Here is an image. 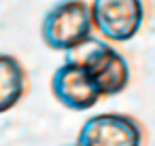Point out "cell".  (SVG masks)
Masks as SVG:
<instances>
[{
  "mask_svg": "<svg viewBox=\"0 0 155 146\" xmlns=\"http://www.w3.org/2000/svg\"><path fill=\"white\" fill-rule=\"evenodd\" d=\"M147 129L144 125L123 112H104L89 116L79 135L77 146H144Z\"/></svg>",
  "mask_w": 155,
  "mask_h": 146,
  "instance_id": "4",
  "label": "cell"
},
{
  "mask_svg": "<svg viewBox=\"0 0 155 146\" xmlns=\"http://www.w3.org/2000/svg\"><path fill=\"white\" fill-rule=\"evenodd\" d=\"M51 93L53 97L68 110L81 112L89 110L100 102V93L91 83L89 74L70 62H64L51 76Z\"/></svg>",
  "mask_w": 155,
  "mask_h": 146,
  "instance_id": "5",
  "label": "cell"
},
{
  "mask_svg": "<svg viewBox=\"0 0 155 146\" xmlns=\"http://www.w3.org/2000/svg\"><path fill=\"white\" fill-rule=\"evenodd\" d=\"M28 70L11 53H0V114L13 110L28 93Z\"/></svg>",
  "mask_w": 155,
  "mask_h": 146,
  "instance_id": "6",
  "label": "cell"
},
{
  "mask_svg": "<svg viewBox=\"0 0 155 146\" xmlns=\"http://www.w3.org/2000/svg\"><path fill=\"white\" fill-rule=\"evenodd\" d=\"M41 38L51 51H72L94 38L89 5L85 0H62L53 5L41 21Z\"/></svg>",
  "mask_w": 155,
  "mask_h": 146,
  "instance_id": "2",
  "label": "cell"
},
{
  "mask_svg": "<svg viewBox=\"0 0 155 146\" xmlns=\"http://www.w3.org/2000/svg\"><path fill=\"white\" fill-rule=\"evenodd\" d=\"M91 26L106 43L134 38L144 24V0H94L89 5Z\"/></svg>",
  "mask_w": 155,
  "mask_h": 146,
  "instance_id": "3",
  "label": "cell"
},
{
  "mask_svg": "<svg viewBox=\"0 0 155 146\" xmlns=\"http://www.w3.org/2000/svg\"><path fill=\"white\" fill-rule=\"evenodd\" d=\"M66 62L81 66L91 83L96 85L100 97L119 95L130 83V66L123 53H119L110 43L89 38L77 49L66 53Z\"/></svg>",
  "mask_w": 155,
  "mask_h": 146,
  "instance_id": "1",
  "label": "cell"
}]
</instances>
